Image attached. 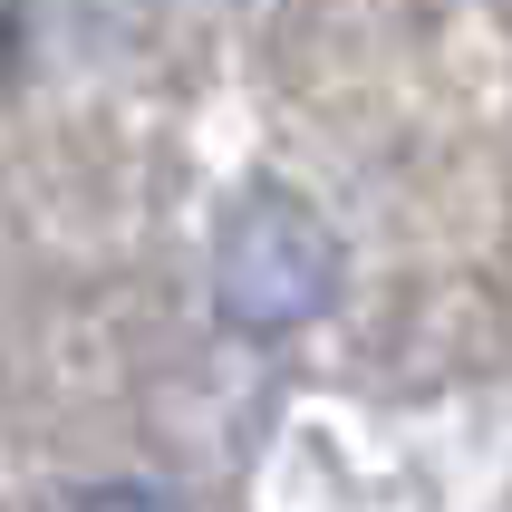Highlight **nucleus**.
Masks as SVG:
<instances>
[{"label":"nucleus","instance_id":"obj_2","mask_svg":"<svg viewBox=\"0 0 512 512\" xmlns=\"http://www.w3.org/2000/svg\"><path fill=\"white\" fill-rule=\"evenodd\" d=\"M78 512H184V503H174L165 484H87Z\"/></svg>","mask_w":512,"mask_h":512},{"label":"nucleus","instance_id":"obj_1","mask_svg":"<svg viewBox=\"0 0 512 512\" xmlns=\"http://www.w3.org/2000/svg\"><path fill=\"white\" fill-rule=\"evenodd\" d=\"M339 281H348L339 232L290 184H252L213 232V310L242 339H300L310 319L339 310Z\"/></svg>","mask_w":512,"mask_h":512}]
</instances>
